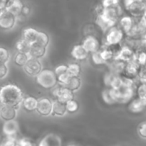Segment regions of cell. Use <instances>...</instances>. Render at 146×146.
Instances as JSON below:
<instances>
[{
	"label": "cell",
	"instance_id": "51",
	"mask_svg": "<svg viewBox=\"0 0 146 146\" xmlns=\"http://www.w3.org/2000/svg\"><path fill=\"white\" fill-rule=\"evenodd\" d=\"M30 11H31V9H30V7H29V6L25 5L24 7V8H23V10H22V12H21V14H23V15H24V16L27 17V15H29V14Z\"/></svg>",
	"mask_w": 146,
	"mask_h": 146
},
{
	"label": "cell",
	"instance_id": "19",
	"mask_svg": "<svg viewBox=\"0 0 146 146\" xmlns=\"http://www.w3.org/2000/svg\"><path fill=\"white\" fill-rule=\"evenodd\" d=\"M89 53L83 46L82 44H77L73 47L71 51V55L74 59L77 61H84L86 59Z\"/></svg>",
	"mask_w": 146,
	"mask_h": 146
},
{
	"label": "cell",
	"instance_id": "34",
	"mask_svg": "<svg viewBox=\"0 0 146 146\" xmlns=\"http://www.w3.org/2000/svg\"><path fill=\"white\" fill-rule=\"evenodd\" d=\"M66 106L67 113H75L79 109V104L78 101H76L75 99L71 100L66 103Z\"/></svg>",
	"mask_w": 146,
	"mask_h": 146
},
{
	"label": "cell",
	"instance_id": "5",
	"mask_svg": "<svg viewBox=\"0 0 146 146\" xmlns=\"http://www.w3.org/2000/svg\"><path fill=\"white\" fill-rule=\"evenodd\" d=\"M135 91V88L124 86L121 87L119 90H114L116 104H125L131 102L133 98Z\"/></svg>",
	"mask_w": 146,
	"mask_h": 146
},
{
	"label": "cell",
	"instance_id": "2",
	"mask_svg": "<svg viewBox=\"0 0 146 146\" xmlns=\"http://www.w3.org/2000/svg\"><path fill=\"white\" fill-rule=\"evenodd\" d=\"M36 81L40 86L45 89H53L58 84V79L54 71L50 69H43L36 77Z\"/></svg>",
	"mask_w": 146,
	"mask_h": 146
},
{
	"label": "cell",
	"instance_id": "49",
	"mask_svg": "<svg viewBox=\"0 0 146 146\" xmlns=\"http://www.w3.org/2000/svg\"><path fill=\"white\" fill-rule=\"evenodd\" d=\"M7 74H8V67H7V64H1L0 65V78L3 79L4 77L7 76Z\"/></svg>",
	"mask_w": 146,
	"mask_h": 146
},
{
	"label": "cell",
	"instance_id": "8",
	"mask_svg": "<svg viewBox=\"0 0 146 146\" xmlns=\"http://www.w3.org/2000/svg\"><path fill=\"white\" fill-rule=\"evenodd\" d=\"M24 70L27 75L36 77L42 71V64L39 60L30 58L24 67Z\"/></svg>",
	"mask_w": 146,
	"mask_h": 146
},
{
	"label": "cell",
	"instance_id": "50",
	"mask_svg": "<svg viewBox=\"0 0 146 146\" xmlns=\"http://www.w3.org/2000/svg\"><path fill=\"white\" fill-rule=\"evenodd\" d=\"M7 4H8V1L1 0V2H0V11H3L7 10Z\"/></svg>",
	"mask_w": 146,
	"mask_h": 146
},
{
	"label": "cell",
	"instance_id": "17",
	"mask_svg": "<svg viewBox=\"0 0 146 146\" xmlns=\"http://www.w3.org/2000/svg\"><path fill=\"white\" fill-rule=\"evenodd\" d=\"M3 133L5 136L15 137L19 131V123L16 120L5 121L2 128Z\"/></svg>",
	"mask_w": 146,
	"mask_h": 146
},
{
	"label": "cell",
	"instance_id": "24",
	"mask_svg": "<svg viewBox=\"0 0 146 146\" xmlns=\"http://www.w3.org/2000/svg\"><path fill=\"white\" fill-rule=\"evenodd\" d=\"M38 103V100L36 99L35 97L31 96L24 97V101L22 102L23 108L28 112H32V111H36Z\"/></svg>",
	"mask_w": 146,
	"mask_h": 146
},
{
	"label": "cell",
	"instance_id": "38",
	"mask_svg": "<svg viewBox=\"0 0 146 146\" xmlns=\"http://www.w3.org/2000/svg\"><path fill=\"white\" fill-rule=\"evenodd\" d=\"M91 58H92L93 62H94L96 65H103V64H106V63L104 61V60L103 59L102 56H101V50L91 54Z\"/></svg>",
	"mask_w": 146,
	"mask_h": 146
},
{
	"label": "cell",
	"instance_id": "26",
	"mask_svg": "<svg viewBox=\"0 0 146 146\" xmlns=\"http://www.w3.org/2000/svg\"><path fill=\"white\" fill-rule=\"evenodd\" d=\"M96 24L101 28V29L104 32H107L111 28L115 27V23L108 21L105 18H104L101 15L97 16L96 19Z\"/></svg>",
	"mask_w": 146,
	"mask_h": 146
},
{
	"label": "cell",
	"instance_id": "28",
	"mask_svg": "<svg viewBox=\"0 0 146 146\" xmlns=\"http://www.w3.org/2000/svg\"><path fill=\"white\" fill-rule=\"evenodd\" d=\"M16 49L17 50V51L19 53H23V54H29L30 50H31V45L30 44H29L28 42L24 40L23 38L19 40L17 43H16Z\"/></svg>",
	"mask_w": 146,
	"mask_h": 146
},
{
	"label": "cell",
	"instance_id": "47",
	"mask_svg": "<svg viewBox=\"0 0 146 146\" xmlns=\"http://www.w3.org/2000/svg\"><path fill=\"white\" fill-rule=\"evenodd\" d=\"M138 78L141 84H146V66L141 67Z\"/></svg>",
	"mask_w": 146,
	"mask_h": 146
},
{
	"label": "cell",
	"instance_id": "40",
	"mask_svg": "<svg viewBox=\"0 0 146 146\" xmlns=\"http://www.w3.org/2000/svg\"><path fill=\"white\" fill-rule=\"evenodd\" d=\"M123 86V77L122 76L116 75L113 81L111 88L113 90H119Z\"/></svg>",
	"mask_w": 146,
	"mask_h": 146
},
{
	"label": "cell",
	"instance_id": "31",
	"mask_svg": "<svg viewBox=\"0 0 146 146\" xmlns=\"http://www.w3.org/2000/svg\"><path fill=\"white\" fill-rule=\"evenodd\" d=\"M81 71V66L77 63H72L68 65L67 73L71 77H78Z\"/></svg>",
	"mask_w": 146,
	"mask_h": 146
},
{
	"label": "cell",
	"instance_id": "39",
	"mask_svg": "<svg viewBox=\"0 0 146 146\" xmlns=\"http://www.w3.org/2000/svg\"><path fill=\"white\" fill-rule=\"evenodd\" d=\"M115 74H113V73L110 72V71H107L104 76V83L106 88H111V84H112L114 78L115 77Z\"/></svg>",
	"mask_w": 146,
	"mask_h": 146
},
{
	"label": "cell",
	"instance_id": "7",
	"mask_svg": "<svg viewBox=\"0 0 146 146\" xmlns=\"http://www.w3.org/2000/svg\"><path fill=\"white\" fill-rule=\"evenodd\" d=\"M53 102L54 101H52L48 98H46V97L38 99L36 112L40 115L44 117L51 115L53 110Z\"/></svg>",
	"mask_w": 146,
	"mask_h": 146
},
{
	"label": "cell",
	"instance_id": "52",
	"mask_svg": "<svg viewBox=\"0 0 146 146\" xmlns=\"http://www.w3.org/2000/svg\"><path fill=\"white\" fill-rule=\"evenodd\" d=\"M143 17L144 18H145V19H146V10L145 11V12H144V14H143Z\"/></svg>",
	"mask_w": 146,
	"mask_h": 146
},
{
	"label": "cell",
	"instance_id": "41",
	"mask_svg": "<svg viewBox=\"0 0 146 146\" xmlns=\"http://www.w3.org/2000/svg\"><path fill=\"white\" fill-rule=\"evenodd\" d=\"M9 52L7 48H4V47H1L0 48V61H1V64H5L8 62L9 60Z\"/></svg>",
	"mask_w": 146,
	"mask_h": 146
},
{
	"label": "cell",
	"instance_id": "29",
	"mask_svg": "<svg viewBox=\"0 0 146 146\" xmlns=\"http://www.w3.org/2000/svg\"><path fill=\"white\" fill-rule=\"evenodd\" d=\"M29 58L30 57L28 54L17 52L14 56V64L18 66L24 67L27 63L28 62L29 60Z\"/></svg>",
	"mask_w": 146,
	"mask_h": 146
},
{
	"label": "cell",
	"instance_id": "15",
	"mask_svg": "<svg viewBox=\"0 0 146 146\" xmlns=\"http://www.w3.org/2000/svg\"><path fill=\"white\" fill-rule=\"evenodd\" d=\"M17 115V108H16L15 107L7 105H1V109H0V115L4 122L15 120Z\"/></svg>",
	"mask_w": 146,
	"mask_h": 146
},
{
	"label": "cell",
	"instance_id": "30",
	"mask_svg": "<svg viewBox=\"0 0 146 146\" xmlns=\"http://www.w3.org/2000/svg\"><path fill=\"white\" fill-rule=\"evenodd\" d=\"M81 80L79 77H71L68 84L65 87L72 91L73 92H75L81 88Z\"/></svg>",
	"mask_w": 146,
	"mask_h": 146
},
{
	"label": "cell",
	"instance_id": "44",
	"mask_svg": "<svg viewBox=\"0 0 146 146\" xmlns=\"http://www.w3.org/2000/svg\"><path fill=\"white\" fill-rule=\"evenodd\" d=\"M67 71H68V65H59L56 67L54 70V73L57 77L66 74Z\"/></svg>",
	"mask_w": 146,
	"mask_h": 146
},
{
	"label": "cell",
	"instance_id": "12",
	"mask_svg": "<svg viewBox=\"0 0 146 146\" xmlns=\"http://www.w3.org/2000/svg\"><path fill=\"white\" fill-rule=\"evenodd\" d=\"M81 44L87 50L88 53L93 54V53L100 51L99 41H98V38L94 36H87L84 38Z\"/></svg>",
	"mask_w": 146,
	"mask_h": 146
},
{
	"label": "cell",
	"instance_id": "16",
	"mask_svg": "<svg viewBox=\"0 0 146 146\" xmlns=\"http://www.w3.org/2000/svg\"><path fill=\"white\" fill-rule=\"evenodd\" d=\"M38 146H62V141L58 135L50 133L41 140Z\"/></svg>",
	"mask_w": 146,
	"mask_h": 146
},
{
	"label": "cell",
	"instance_id": "27",
	"mask_svg": "<svg viewBox=\"0 0 146 146\" xmlns=\"http://www.w3.org/2000/svg\"><path fill=\"white\" fill-rule=\"evenodd\" d=\"M102 98L108 105H113L116 104L114 90L111 88H106L102 91Z\"/></svg>",
	"mask_w": 146,
	"mask_h": 146
},
{
	"label": "cell",
	"instance_id": "20",
	"mask_svg": "<svg viewBox=\"0 0 146 146\" xmlns=\"http://www.w3.org/2000/svg\"><path fill=\"white\" fill-rule=\"evenodd\" d=\"M38 33L39 31H37L35 29L32 28V27H27V28L24 29L23 31L22 38L31 45H33L34 44L36 43Z\"/></svg>",
	"mask_w": 146,
	"mask_h": 146
},
{
	"label": "cell",
	"instance_id": "23",
	"mask_svg": "<svg viewBox=\"0 0 146 146\" xmlns=\"http://www.w3.org/2000/svg\"><path fill=\"white\" fill-rule=\"evenodd\" d=\"M146 108V103L139 98L133 99L128 105V110L133 113H140Z\"/></svg>",
	"mask_w": 146,
	"mask_h": 146
},
{
	"label": "cell",
	"instance_id": "21",
	"mask_svg": "<svg viewBox=\"0 0 146 146\" xmlns=\"http://www.w3.org/2000/svg\"><path fill=\"white\" fill-rule=\"evenodd\" d=\"M24 5L19 0H10L8 1L7 11L12 14L15 17H18L22 12Z\"/></svg>",
	"mask_w": 146,
	"mask_h": 146
},
{
	"label": "cell",
	"instance_id": "22",
	"mask_svg": "<svg viewBox=\"0 0 146 146\" xmlns=\"http://www.w3.org/2000/svg\"><path fill=\"white\" fill-rule=\"evenodd\" d=\"M46 53V47L43 46L36 43V44L31 45L29 56L31 58L39 60L40 58H43L45 56Z\"/></svg>",
	"mask_w": 146,
	"mask_h": 146
},
{
	"label": "cell",
	"instance_id": "48",
	"mask_svg": "<svg viewBox=\"0 0 146 146\" xmlns=\"http://www.w3.org/2000/svg\"><path fill=\"white\" fill-rule=\"evenodd\" d=\"M17 146H34V143L30 141L29 138H21V139L17 140Z\"/></svg>",
	"mask_w": 146,
	"mask_h": 146
},
{
	"label": "cell",
	"instance_id": "10",
	"mask_svg": "<svg viewBox=\"0 0 146 146\" xmlns=\"http://www.w3.org/2000/svg\"><path fill=\"white\" fill-rule=\"evenodd\" d=\"M17 22V17L8 11H0V27L3 29H10L14 27Z\"/></svg>",
	"mask_w": 146,
	"mask_h": 146
},
{
	"label": "cell",
	"instance_id": "32",
	"mask_svg": "<svg viewBox=\"0 0 146 146\" xmlns=\"http://www.w3.org/2000/svg\"><path fill=\"white\" fill-rule=\"evenodd\" d=\"M101 56H102L103 59L104 60L106 64L111 61L115 58V54L113 51L112 49L109 48L108 47H106L104 49L101 50Z\"/></svg>",
	"mask_w": 146,
	"mask_h": 146
},
{
	"label": "cell",
	"instance_id": "43",
	"mask_svg": "<svg viewBox=\"0 0 146 146\" xmlns=\"http://www.w3.org/2000/svg\"><path fill=\"white\" fill-rule=\"evenodd\" d=\"M71 76L68 75V73H66V74H62V75L59 76L57 77V79H58V84H59L61 86H64L68 84V81H69Z\"/></svg>",
	"mask_w": 146,
	"mask_h": 146
},
{
	"label": "cell",
	"instance_id": "6",
	"mask_svg": "<svg viewBox=\"0 0 146 146\" xmlns=\"http://www.w3.org/2000/svg\"><path fill=\"white\" fill-rule=\"evenodd\" d=\"M51 94L56 98L55 100L66 104L68 101L74 99V92L67 88L66 87L60 86L54 87L51 91Z\"/></svg>",
	"mask_w": 146,
	"mask_h": 146
},
{
	"label": "cell",
	"instance_id": "3",
	"mask_svg": "<svg viewBox=\"0 0 146 146\" xmlns=\"http://www.w3.org/2000/svg\"><path fill=\"white\" fill-rule=\"evenodd\" d=\"M123 3L125 9L131 14V17L135 19L142 17L146 10V1L126 0Z\"/></svg>",
	"mask_w": 146,
	"mask_h": 146
},
{
	"label": "cell",
	"instance_id": "9",
	"mask_svg": "<svg viewBox=\"0 0 146 146\" xmlns=\"http://www.w3.org/2000/svg\"><path fill=\"white\" fill-rule=\"evenodd\" d=\"M100 15L108 21L116 24L118 19L121 16V6L117 5L116 7H109V8H104L102 13Z\"/></svg>",
	"mask_w": 146,
	"mask_h": 146
},
{
	"label": "cell",
	"instance_id": "1",
	"mask_svg": "<svg viewBox=\"0 0 146 146\" xmlns=\"http://www.w3.org/2000/svg\"><path fill=\"white\" fill-rule=\"evenodd\" d=\"M24 94L21 88L15 84H9L3 86L0 91L1 105L15 107L18 109L24 101Z\"/></svg>",
	"mask_w": 146,
	"mask_h": 146
},
{
	"label": "cell",
	"instance_id": "13",
	"mask_svg": "<svg viewBox=\"0 0 146 146\" xmlns=\"http://www.w3.org/2000/svg\"><path fill=\"white\" fill-rule=\"evenodd\" d=\"M135 54L136 52L131 48L126 46H122L117 53L115 58L121 60L125 63H128L135 59Z\"/></svg>",
	"mask_w": 146,
	"mask_h": 146
},
{
	"label": "cell",
	"instance_id": "36",
	"mask_svg": "<svg viewBox=\"0 0 146 146\" xmlns=\"http://www.w3.org/2000/svg\"><path fill=\"white\" fill-rule=\"evenodd\" d=\"M135 60L139 64V65L142 66H146V51L140 50L136 51L135 54Z\"/></svg>",
	"mask_w": 146,
	"mask_h": 146
},
{
	"label": "cell",
	"instance_id": "42",
	"mask_svg": "<svg viewBox=\"0 0 146 146\" xmlns=\"http://www.w3.org/2000/svg\"><path fill=\"white\" fill-rule=\"evenodd\" d=\"M17 140L15 137L5 136L2 140L1 146H17Z\"/></svg>",
	"mask_w": 146,
	"mask_h": 146
},
{
	"label": "cell",
	"instance_id": "35",
	"mask_svg": "<svg viewBox=\"0 0 146 146\" xmlns=\"http://www.w3.org/2000/svg\"><path fill=\"white\" fill-rule=\"evenodd\" d=\"M136 27L140 35L143 36L146 34V19L143 17L136 19Z\"/></svg>",
	"mask_w": 146,
	"mask_h": 146
},
{
	"label": "cell",
	"instance_id": "45",
	"mask_svg": "<svg viewBox=\"0 0 146 146\" xmlns=\"http://www.w3.org/2000/svg\"><path fill=\"white\" fill-rule=\"evenodd\" d=\"M138 133L140 137L146 139V122H143L139 124L138 127Z\"/></svg>",
	"mask_w": 146,
	"mask_h": 146
},
{
	"label": "cell",
	"instance_id": "18",
	"mask_svg": "<svg viewBox=\"0 0 146 146\" xmlns=\"http://www.w3.org/2000/svg\"><path fill=\"white\" fill-rule=\"evenodd\" d=\"M135 22H136V19L133 18L131 16H123L119 19L120 28L123 31L125 34H127L135 26Z\"/></svg>",
	"mask_w": 146,
	"mask_h": 146
},
{
	"label": "cell",
	"instance_id": "11",
	"mask_svg": "<svg viewBox=\"0 0 146 146\" xmlns=\"http://www.w3.org/2000/svg\"><path fill=\"white\" fill-rule=\"evenodd\" d=\"M141 68V66L139 65V64L137 62L136 60L134 59L130 62L126 63L125 71H124L123 75L122 76L135 79V78H138Z\"/></svg>",
	"mask_w": 146,
	"mask_h": 146
},
{
	"label": "cell",
	"instance_id": "33",
	"mask_svg": "<svg viewBox=\"0 0 146 146\" xmlns=\"http://www.w3.org/2000/svg\"><path fill=\"white\" fill-rule=\"evenodd\" d=\"M49 36L46 33L44 32V31H39L36 41L37 44L46 47L49 44Z\"/></svg>",
	"mask_w": 146,
	"mask_h": 146
},
{
	"label": "cell",
	"instance_id": "14",
	"mask_svg": "<svg viewBox=\"0 0 146 146\" xmlns=\"http://www.w3.org/2000/svg\"><path fill=\"white\" fill-rule=\"evenodd\" d=\"M108 68V71L115 74V75L122 76L125 71L126 63L121 61V60L114 58L111 61L107 64Z\"/></svg>",
	"mask_w": 146,
	"mask_h": 146
},
{
	"label": "cell",
	"instance_id": "25",
	"mask_svg": "<svg viewBox=\"0 0 146 146\" xmlns=\"http://www.w3.org/2000/svg\"><path fill=\"white\" fill-rule=\"evenodd\" d=\"M67 113L66 104L61 102L58 100H55L53 102L52 115L58 117H62L66 115Z\"/></svg>",
	"mask_w": 146,
	"mask_h": 146
},
{
	"label": "cell",
	"instance_id": "46",
	"mask_svg": "<svg viewBox=\"0 0 146 146\" xmlns=\"http://www.w3.org/2000/svg\"><path fill=\"white\" fill-rule=\"evenodd\" d=\"M119 4V1L118 0H105L103 1L101 5L104 8H109V7H116Z\"/></svg>",
	"mask_w": 146,
	"mask_h": 146
},
{
	"label": "cell",
	"instance_id": "53",
	"mask_svg": "<svg viewBox=\"0 0 146 146\" xmlns=\"http://www.w3.org/2000/svg\"><path fill=\"white\" fill-rule=\"evenodd\" d=\"M68 146H78V145H75V144H71V145H68Z\"/></svg>",
	"mask_w": 146,
	"mask_h": 146
},
{
	"label": "cell",
	"instance_id": "37",
	"mask_svg": "<svg viewBox=\"0 0 146 146\" xmlns=\"http://www.w3.org/2000/svg\"><path fill=\"white\" fill-rule=\"evenodd\" d=\"M138 98L146 103V84H140L136 88Z\"/></svg>",
	"mask_w": 146,
	"mask_h": 146
},
{
	"label": "cell",
	"instance_id": "4",
	"mask_svg": "<svg viewBox=\"0 0 146 146\" xmlns=\"http://www.w3.org/2000/svg\"><path fill=\"white\" fill-rule=\"evenodd\" d=\"M124 34L125 33L120 27H114L111 28L107 31L106 34V46L108 47L111 46H115L119 44L123 41Z\"/></svg>",
	"mask_w": 146,
	"mask_h": 146
}]
</instances>
